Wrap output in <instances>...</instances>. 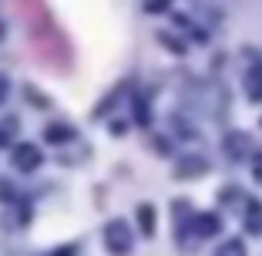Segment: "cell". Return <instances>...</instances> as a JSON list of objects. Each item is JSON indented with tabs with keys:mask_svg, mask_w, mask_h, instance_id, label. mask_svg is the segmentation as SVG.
<instances>
[{
	"mask_svg": "<svg viewBox=\"0 0 262 256\" xmlns=\"http://www.w3.org/2000/svg\"><path fill=\"white\" fill-rule=\"evenodd\" d=\"M0 37H4V24H0Z\"/></svg>",
	"mask_w": 262,
	"mask_h": 256,
	"instance_id": "cell-14",
	"label": "cell"
},
{
	"mask_svg": "<svg viewBox=\"0 0 262 256\" xmlns=\"http://www.w3.org/2000/svg\"><path fill=\"white\" fill-rule=\"evenodd\" d=\"M104 243H108V249L115 256H124L131 249V233L128 226L121 223V219H115V223H108V229H104Z\"/></svg>",
	"mask_w": 262,
	"mask_h": 256,
	"instance_id": "cell-1",
	"label": "cell"
},
{
	"mask_svg": "<svg viewBox=\"0 0 262 256\" xmlns=\"http://www.w3.org/2000/svg\"><path fill=\"white\" fill-rule=\"evenodd\" d=\"M252 175L262 182V155H255V159H252Z\"/></svg>",
	"mask_w": 262,
	"mask_h": 256,
	"instance_id": "cell-12",
	"label": "cell"
},
{
	"mask_svg": "<svg viewBox=\"0 0 262 256\" xmlns=\"http://www.w3.org/2000/svg\"><path fill=\"white\" fill-rule=\"evenodd\" d=\"M249 229H252V233H262V206H252V209H249Z\"/></svg>",
	"mask_w": 262,
	"mask_h": 256,
	"instance_id": "cell-9",
	"label": "cell"
},
{
	"mask_svg": "<svg viewBox=\"0 0 262 256\" xmlns=\"http://www.w3.org/2000/svg\"><path fill=\"white\" fill-rule=\"evenodd\" d=\"M4 94H7V78H0V101H4Z\"/></svg>",
	"mask_w": 262,
	"mask_h": 256,
	"instance_id": "cell-13",
	"label": "cell"
},
{
	"mask_svg": "<svg viewBox=\"0 0 262 256\" xmlns=\"http://www.w3.org/2000/svg\"><path fill=\"white\" fill-rule=\"evenodd\" d=\"M168 4H171V0H145V10H148V14H158V10H165Z\"/></svg>",
	"mask_w": 262,
	"mask_h": 256,
	"instance_id": "cell-10",
	"label": "cell"
},
{
	"mask_svg": "<svg viewBox=\"0 0 262 256\" xmlns=\"http://www.w3.org/2000/svg\"><path fill=\"white\" fill-rule=\"evenodd\" d=\"M225 152H229V155H235V159H242L249 152V142H246V135H229V139H225Z\"/></svg>",
	"mask_w": 262,
	"mask_h": 256,
	"instance_id": "cell-3",
	"label": "cell"
},
{
	"mask_svg": "<svg viewBox=\"0 0 262 256\" xmlns=\"http://www.w3.org/2000/svg\"><path fill=\"white\" fill-rule=\"evenodd\" d=\"M178 172H182V175H188V172H205V162H182Z\"/></svg>",
	"mask_w": 262,
	"mask_h": 256,
	"instance_id": "cell-11",
	"label": "cell"
},
{
	"mask_svg": "<svg viewBox=\"0 0 262 256\" xmlns=\"http://www.w3.org/2000/svg\"><path fill=\"white\" fill-rule=\"evenodd\" d=\"M14 165L20 172H34L40 165V152H37V145H27V142H20V145L14 148Z\"/></svg>",
	"mask_w": 262,
	"mask_h": 256,
	"instance_id": "cell-2",
	"label": "cell"
},
{
	"mask_svg": "<svg viewBox=\"0 0 262 256\" xmlns=\"http://www.w3.org/2000/svg\"><path fill=\"white\" fill-rule=\"evenodd\" d=\"M195 229H199L202 236H212V233H219V219L215 216H199L195 219Z\"/></svg>",
	"mask_w": 262,
	"mask_h": 256,
	"instance_id": "cell-4",
	"label": "cell"
},
{
	"mask_svg": "<svg viewBox=\"0 0 262 256\" xmlns=\"http://www.w3.org/2000/svg\"><path fill=\"white\" fill-rule=\"evenodd\" d=\"M249 98L262 101V68H255L252 74H249Z\"/></svg>",
	"mask_w": 262,
	"mask_h": 256,
	"instance_id": "cell-5",
	"label": "cell"
},
{
	"mask_svg": "<svg viewBox=\"0 0 262 256\" xmlns=\"http://www.w3.org/2000/svg\"><path fill=\"white\" fill-rule=\"evenodd\" d=\"M219 256H246V246H242L239 240H229L222 249H219Z\"/></svg>",
	"mask_w": 262,
	"mask_h": 256,
	"instance_id": "cell-8",
	"label": "cell"
},
{
	"mask_svg": "<svg viewBox=\"0 0 262 256\" xmlns=\"http://www.w3.org/2000/svg\"><path fill=\"white\" fill-rule=\"evenodd\" d=\"M68 139H71L68 125H51V128H47V142H68Z\"/></svg>",
	"mask_w": 262,
	"mask_h": 256,
	"instance_id": "cell-7",
	"label": "cell"
},
{
	"mask_svg": "<svg viewBox=\"0 0 262 256\" xmlns=\"http://www.w3.org/2000/svg\"><path fill=\"white\" fill-rule=\"evenodd\" d=\"M138 223H141L145 233H151V229H155V209H151V206H141V209H138Z\"/></svg>",
	"mask_w": 262,
	"mask_h": 256,
	"instance_id": "cell-6",
	"label": "cell"
}]
</instances>
